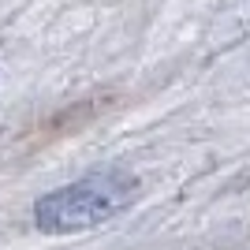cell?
Listing matches in <instances>:
<instances>
[{
    "mask_svg": "<svg viewBox=\"0 0 250 250\" xmlns=\"http://www.w3.org/2000/svg\"><path fill=\"white\" fill-rule=\"evenodd\" d=\"M138 194V179L131 172L108 168L94 176L67 183L60 190H49L34 206V224L45 235H71V231H90L116 213H124Z\"/></svg>",
    "mask_w": 250,
    "mask_h": 250,
    "instance_id": "1",
    "label": "cell"
}]
</instances>
